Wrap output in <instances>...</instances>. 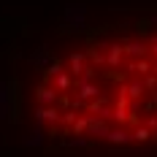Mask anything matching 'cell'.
Masks as SVG:
<instances>
[{
	"label": "cell",
	"mask_w": 157,
	"mask_h": 157,
	"mask_svg": "<svg viewBox=\"0 0 157 157\" xmlns=\"http://www.w3.org/2000/svg\"><path fill=\"white\" fill-rule=\"evenodd\" d=\"M68 65H71V73H76V76H84V71L90 68L87 65V54H71Z\"/></svg>",
	"instance_id": "cell-1"
},
{
	"label": "cell",
	"mask_w": 157,
	"mask_h": 157,
	"mask_svg": "<svg viewBox=\"0 0 157 157\" xmlns=\"http://www.w3.org/2000/svg\"><path fill=\"white\" fill-rule=\"evenodd\" d=\"M38 103H41L44 109H52V106L57 103V92H54V87H38Z\"/></svg>",
	"instance_id": "cell-2"
},
{
	"label": "cell",
	"mask_w": 157,
	"mask_h": 157,
	"mask_svg": "<svg viewBox=\"0 0 157 157\" xmlns=\"http://www.w3.org/2000/svg\"><path fill=\"white\" fill-rule=\"evenodd\" d=\"M76 87H78V98H81V100L98 98V92H100V90H98V84H92V81H81V78L76 81Z\"/></svg>",
	"instance_id": "cell-3"
},
{
	"label": "cell",
	"mask_w": 157,
	"mask_h": 157,
	"mask_svg": "<svg viewBox=\"0 0 157 157\" xmlns=\"http://www.w3.org/2000/svg\"><path fill=\"white\" fill-rule=\"evenodd\" d=\"M144 92H146V90H144V81H141V78L130 81V84L125 87V95H127V100H138V98H141Z\"/></svg>",
	"instance_id": "cell-4"
},
{
	"label": "cell",
	"mask_w": 157,
	"mask_h": 157,
	"mask_svg": "<svg viewBox=\"0 0 157 157\" xmlns=\"http://www.w3.org/2000/svg\"><path fill=\"white\" fill-rule=\"evenodd\" d=\"M122 57H125V49L119 46V44H114V46H109V57H106V63H109L111 68H119V63H122Z\"/></svg>",
	"instance_id": "cell-5"
},
{
	"label": "cell",
	"mask_w": 157,
	"mask_h": 157,
	"mask_svg": "<svg viewBox=\"0 0 157 157\" xmlns=\"http://www.w3.org/2000/svg\"><path fill=\"white\" fill-rule=\"evenodd\" d=\"M35 117H38V122H60V111L54 109V106L52 109H44L41 106V109L35 111Z\"/></svg>",
	"instance_id": "cell-6"
},
{
	"label": "cell",
	"mask_w": 157,
	"mask_h": 157,
	"mask_svg": "<svg viewBox=\"0 0 157 157\" xmlns=\"http://www.w3.org/2000/svg\"><path fill=\"white\" fill-rule=\"evenodd\" d=\"M125 54H130V57H144L146 54V46H144L141 41H130V44H125Z\"/></svg>",
	"instance_id": "cell-7"
},
{
	"label": "cell",
	"mask_w": 157,
	"mask_h": 157,
	"mask_svg": "<svg viewBox=\"0 0 157 157\" xmlns=\"http://www.w3.org/2000/svg\"><path fill=\"white\" fill-rule=\"evenodd\" d=\"M106 138H109L111 144H127V141H133L127 130H109V136H106Z\"/></svg>",
	"instance_id": "cell-8"
},
{
	"label": "cell",
	"mask_w": 157,
	"mask_h": 157,
	"mask_svg": "<svg viewBox=\"0 0 157 157\" xmlns=\"http://www.w3.org/2000/svg\"><path fill=\"white\" fill-rule=\"evenodd\" d=\"M130 71H133V73H138V76H149V71H152V63H149V60H138V63L130 65Z\"/></svg>",
	"instance_id": "cell-9"
},
{
	"label": "cell",
	"mask_w": 157,
	"mask_h": 157,
	"mask_svg": "<svg viewBox=\"0 0 157 157\" xmlns=\"http://www.w3.org/2000/svg\"><path fill=\"white\" fill-rule=\"evenodd\" d=\"M54 78H57V81H54V92H65V90H71V84H73L68 73H60V76H54Z\"/></svg>",
	"instance_id": "cell-10"
},
{
	"label": "cell",
	"mask_w": 157,
	"mask_h": 157,
	"mask_svg": "<svg viewBox=\"0 0 157 157\" xmlns=\"http://www.w3.org/2000/svg\"><path fill=\"white\" fill-rule=\"evenodd\" d=\"M130 138H136V141H149V138H152V130H146V127H136Z\"/></svg>",
	"instance_id": "cell-11"
},
{
	"label": "cell",
	"mask_w": 157,
	"mask_h": 157,
	"mask_svg": "<svg viewBox=\"0 0 157 157\" xmlns=\"http://www.w3.org/2000/svg\"><path fill=\"white\" fill-rule=\"evenodd\" d=\"M87 127H90V117H81V119H76V122H73V133H84V130H87Z\"/></svg>",
	"instance_id": "cell-12"
},
{
	"label": "cell",
	"mask_w": 157,
	"mask_h": 157,
	"mask_svg": "<svg viewBox=\"0 0 157 157\" xmlns=\"http://www.w3.org/2000/svg\"><path fill=\"white\" fill-rule=\"evenodd\" d=\"M46 73H49V76H60V73H65V68H63V63H57V60H54V63L49 65Z\"/></svg>",
	"instance_id": "cell-13"
},
{
	"label": "cell",
	"mask_w": 157,
	"mask_h": 157,
	"mask_svg": "<svg viewBox=\"0 0 157 157\" xmlns=\"http://www.w3.org/2000/svg\"><path fill=\"white\" fill-rule=\"evenodd\" d=\"M155 87H157V76H155V73L144 78V90H155Z\"/></svg>",
	"instance_id": "cell-14"
},
{
	"label": "cell",
	"mask_w": 157,
	"mask_h": 157,
	"mask_svg": "<svg viewBox=\"0 0 157 157\" xmlns=\"http://www.w3.org/2000/svg\"><path fill=\"white\" fill-rule=\"evenodd\" d=\"M152 54H155V57H157V38H155V41H152Z\"/></svg>",
	"instance_id": "cell-15"
}]
</instances>
